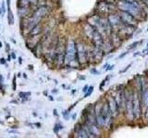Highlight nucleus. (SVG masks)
<instances>
[{"label":"nucleus","mask_w":148,"mask_h":138,"mask_svg":"<svg viewBox=\"0 0 148 138\" xmlns=\"http://www.w3.org/2000/svg\"><path fill=\"white\" fill-rule=\"evenodd\" d=\"M30 31H31L30 32V35L31 36H36V35H38L40 32L42 31V25L40 24V23H38V24H36Z\"/></svg>","instance_id":"11"},{"label":"nucleus","mask_w":148,"mask_h":138,"mask_svg":"<svg viewBox=\"0 0 148 138\" xmlns=\"http://www.w3.org/2000/svg\"><path fill=\"white\" fill-rule=\"evenodd\" d=\"M114 66H115L114 64H112V66H108V68H106V71H110V70H112Z\"/></svg>","instance_id":"19"},{"label":"nucleus","mask_w":148,"mask_h":138,"mask_svg":"<svg viewBox=\"0 0 148 138\" xmlns=\"http://www.w3.org/2000/svg\"><path fill=\"white\" fill-rule=\"evenodd\" d=\"M76 53L79 64H86L88 61V49L82 41L76 43Z\"/></svg>","instance_id":"6"},{"label":"nucleus","mask_w":148,"mask_h":138,"mask_svg":"<svg viewBox=\"0 0 148 138\" xmlns=\"http://www.w3.org/2000/svg\"><path fill=\"white\" fill-rule=\"evenodd\" d=\"M145 54H146V55H148V51H147V53H146Z\"/></svg>","instance_id":"29"},{"label":"nucleus","mask_w":148,"mask_h":138,"mask_svg":"<svg viewBox=\"0 0 148 138\" xmlns=\"http://www.w3.org/2000/svg\"><path fill=\"white\" fill-rule=\"evenodd\" d=\"M147 31H148V29H147Z\"/></svg>","instance_id":"30"},{"label":"nucleus","mask_w":148,"mask_h":138,"mask_svg":"<svg viewBox=\"0 0 148 138\" xmlns=\"http://www.w3.org/2000/svg\"><path fill=\"white\" fill-rule=\"evenodd\" d=\"M146 51H148V43H147V49H146Z\"/></svg>","instance_id":"28"},{"label":"nucleus","mask_w":148,"mask_h":138,"mask_svg":"<svg viewBox=\"0 0 148 138\" xmlns=\"http://www.w3.org/2000/svg\"><path fill=\"white\" fill-rule=\"evenodd\" d=\"M8 21L9 25L14 24V16H13L12 11L10 10V8H8Z\"/></svg>","instance_id":"12"},{"label":"nucleus","mask_w":148,"mask_h":138,"mask_svg":"<svg viewBox=\"0 0 148 138\" xmlns=\"http://www.w3.org/2000/svg\"><path fill=\"white\" fill-rule=\"evenodd\" d=\"M48 13H49V8L46 6H41L37 8L34 12V14H32V16L28 20L27 27L29 28V30H31L36 24H38L39 21L47 15Z\"/></svg>","instance_id":"3"},{"label":"nucleus","mask_w":148,"mask_h":138,"mask_svg":"<svg viewBox=\"0 0 148 138\" xmlns=\"http://www.w3.org/2000/svg\"><path fill=\"white\" fill-rule=\"evenodd\" d=\"M131 66H132V64H129V66H127L126 68H125L124 70H121V71H120V73H125V72H126V71H127L128 69H129L130 67H131Z\"/></svg>","instance_id":"18"},{"label":"nucleus","mask_w":148,"mask_h":138,"mask_svg":"<svg viewBox=\"0 0 148 138\" xmlns=\"http://www.w3.org/2000/svg\"><path fill=\"white\" fill-rule=\"evenodd\" d=\"M142 43V41L139 43V41H135V43H133L132 44H131L130 45V47H129V49H133V48H135L136 47V45H138L139 43Z\"/></svg>","instance_id":"16"},{"label":"nucleus","mask_w":148,"mask_h":138,"mask_svg":"<svg viewBox=\"0 0 148 138\" xmlns=\"http://www.w3.org/2000/svg\"><path fill=\"white\" fill-rule=\"evenodd\" d=\"M143 5H145L146 7H148V0H143Z\"/></svg>","instance_id":"22"},{"label":"nucleus","mask_w":148,"mask_h":138,"mask_svg":"<svg viewBox=\"0 0 148 138\" xmlns=\"http://www.w3.org/2000/svg\"><path fill=\"white\" fill-rule=\"evenodd\" d=\"M0 48H2V43L0 41Z\"/></svg>","instance_id":"27"},{"label":"nucleus","mask_w":148,"mask_h":138,"mask_svg":"<svg viewBox=\"0 0 148 138\" xmlns=\"http://www.w3.org/2000/svg\"><path fill=\"white\" fill-rule=\"evenodd\" d=\"M74 132H75V135L77 137H91V135L89 133L87 126L85 124H81V123H77L74 128Z\"/></svg>","instance_id":"9"},{"label":"nucleus","mask_w":148,"mask_h":138,"mask_svg":"<svg viewBox=\"0 0 148 138\" xmlns=\"http://www.w3.org/2000/svg\"><path fill=\"white\" fill-rule=\"evenodd\" d=\"M54 114H55V115H58V113H57V110H54Z\"/></svg>","instance_id":"25"},{"label":"nucleus","mask_w":148,"mask_h":138,"mask_svg":"<svg viewBox=\"0 0 148 138\" xmlns=\"http://www.w3.org/2000/svg\"><path fill=\"white\" fill-rule=\"evenodd\" d=\"M0 64H6V60H5L4 58H1V59H0Z\"/></svg>","instance_id":"21"},{"label":"nucleus","mask_w":148,"mask_h":138,"mask_svg":"<svg viewBox=\"0 0 148 138\" xmlns=\"http://www.w3.org/2000/svg\"><path fill=\"white\" fill-rule=\"evenodd\" d=\"M127 54V53H124L123 54H121V55H119V58H122V57H124L125 56V55H126Z\"/></svg>","instance_id":"24"},{"label":"nucleus","mask_w":148,"mask_h":138,"mask_svg":"<svg viewBox=\"0 0 148 138\" xmlns=\"http://www.w3.org/2000/svg\"><path fill=\"white\" fill-rule=\"evenodd\" d=\"M60 129H62V125H60V124H56V126H55V128H54V131H55V133H58V130H60Z\"/></svg>","instance_id":"15"},{"label":"nucleus","mask_w":148,"mask_h":138,"mask_svg":"<svg viewBox=\"0 0 148 138\" xmlns=\"http://www.w3.org/2000/svg\"><path fill=\"white\" fill-rule=\"evenodd\" d=\"M64 63L69 66H72V64L74 63L79 64L77 59V53H76V43L74 40H69V41L66 44Z\"/></svg>","instance_id":"2"},{"label":"nucleus","mask_w":148,"mask_h":138,"mask_svg":"<svg viewBox=\"0 0 148 138\" xmlns=\"http://www.w3.org/2000/svg\"><path fill=\"white\" fill-rule=\"evenodd\" d=\"M88 87H88V86H85L84 87H83V90H82V91H83V92H86L87 89H88Z\"/></svg>","instance_id":"23"},{"label":"nucleus","mask_w":148,"mask_h":138,"mask_svg":"<svg viewBox=\"0 0 148 138\" xmlns=\"http://www.w3.org/2000/svg\"><path fill=\"white\" fill-rule=\"evenodd\" d=\"M118 14L125 26H129V27L136 29L137 24H138V20L135 17L132 16V14H130L126 11H123V10H119Z\"/></svg>","instance_id":"7"},{"label":"nucleus","mask_w":148,"mask_h":138,"mask_svg":"<svg viewBox=\"0 0 148 138\" xmlns=\"http://www.w3.org/2000/svg\"><path fill=\"white\" fill-rule=\"evenodd\" d=\"M108 106H109V109L111 110V113H112V116H118L120 112V107L118 103V101L116 100L113 97H110L109 100L108 101Z\"/></svg>","instance_id":"10"},{"label":"nucleus","mask_w":148,"mask_h":138,"mask_svg":"<svg viewBox=\"0 0 148 138\" xmlns=\"http://www.w3.org/2000/svg\"><path fill=\"white\" fill-rule=\"evenodd\" d=\"M108 18L110 23V26L112 28V31H114V32H119L120 30H121V28L124 26L123 22L121 21V20H120L118 13L113 12V13L108 14Z\"/></svg>","instance_id":"8"},{"label":"nucleus","mask_w":148,"mask_h":138,"mask_svg":"<svg viewBox=\"0 0 148 138\" xmlns=\"http://www.w3.org/2000/svg\"><path fill=\"white\" fill-rule=\"evenodd\" d=\"M21 97H26V96H30V93H20Z\"/></svg>","instance_id":"20"},{"label":"nucleus","mask_w":148,"mask_h":138,"mask_svg":"<svg viewBox=\"0 0 148 138\" xmlns=\"http://www.w3.org/2000/svg\"><path fill=\"white\" fill-rule=\"evenodd\" d=\"M109 79V77L108 76H106L105 79L102 81V84L100 85V87H99V89H100V90H103V87H104V86L106 85V80H108Z\"/></svg>","instance_id":"14"},{"label":"nucleus","mask_w":148,"mask_h":138,"mask_svg":"<svg viewBox=\"0 0 148 138\" xmlns=\"http://www.w3.org/2000/svg\"><path fill=\"white\" fill-rule=\"evenodd\" d=\"M95 112L96 115V122L99 127L106 129L109 128V126L111 125V122H112L113 116L109 109L108 101L102 104L98 110H95Z\"/></svg>","instance_id":"1"},{"label":"nucleus","mask_w":148,"mask_h":138,"mask_svg":"<svg viewBox=\"0 0 148 138\" xmlns=\"http://www.w3.org/2000/svg\"><path fill=\"white\" fill-rule=\"evenodd\" d=\"M76 118V114H74L73 116H72V119H75Z\"/></svg>","instance_id":"26"},{"label":"nucleus","mask_w":148,"mask_h":138,"mask_svg":"<svg viewBox=\"0 0 148 138\" xmlns=\"http://www.w3.org/2000/svg\"><path fill=\"white\" fill-rule=\"evenodd\" d=\"M0 122H1V121H0Z\"/></svg>","instance_id":"31"},{"label":"nucleus","mask_w":148,"mask_h":138,"mask_svg":"<svg viewBox=\"0 0 148 138\" xmlns=\"http://www.w3.org/2000/svg\"><path fill=\"white\" fill-rule=\"evenodd\" d=\"M132 109L134 120L139 119L142 114V99L137 90L132 91Z\"/></svg>","instance_id":"5"},{"label":"nucleus","mask_w":148,"mask_h":138,"mask_svg":"<svg viewBox=\"0 0 148 138\" xmlns=\"http://www.w3.org/2000/svg\"><path fill=\"white\" fill-rule=\"evenodd\" d=\"M27 1L31 5H35V4H37V2H38V0H27Z\"/></svg>","instance_id":"17"},{"label":"nucleus","mask_w":148,"mask_h":138,"mask_svg":"<svg viewBox=\"0 0 148 138\" xmlns=\"http://www.w3.org/2000/svg\"><path fill=\"white\" fill-rule=\"evenodd\" d=\"M92 91H94V87H88V89H87L86 93L84 95V98H87V97H89L92 93Z\"/></svg>","instance_id":"13"},{"label":"nucleus","mask_w":148,"mask_h":138,"mask_svg":"<svg viewBox=\"0 0 148 138\" xmlns=\"http://www.w3.org/2000/svg\"><path fill=\"white\" fill-rule=\"evenodd\" d=\"M117 9L116 4H113L108 0H101L96 5V11L100 14H110L116 12Z\"/></svg>","instance_id":"4"}]
</instances>
